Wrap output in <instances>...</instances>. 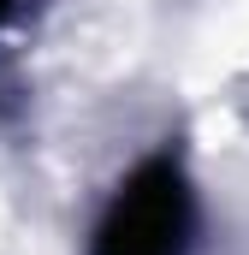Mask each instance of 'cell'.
Listing matches in <instances>:
<instances>
[{
  "instance_id": "cell-1",
  "label": "cell",
  "mask_w": 249,
  "mask_h": 255,
  "mask_svg": "<svg viewBox=\"0 0 249 255\" xmlns=\"http://www.w3.org/2000/svg\"><path fill=\"white\" fill-rule=\"evenodd\" d=\"M190 226H196V208H190L184 172H178V160L154 154L107 202V214L89 238V255H184Z\"/></svg>"
},
{
  "instance_id": "cell-2",
  "label": "cell",
  "mask_w": 249,
  "mask_h": 255,
  "mask_svg": "<svg viewBox=\"0 0 249 255\" xmlns=\"http://www.w3.org/2000/svg\"><path fill=\"white\" fill-rule=\"evenodd\" d=\"M6 12H12V0H0V18H6Z\"/></svg>"
}]
</instances>
